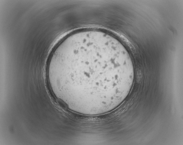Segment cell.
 <instances>
[{
  "instance_id": "obj_1",
  "label": "cell",
  "mask_w": 183,
  "mask_h": 145,
  "mask_svg": "<svg viewBox=\"0 0 183 145\" xmlns=\"http://www.w3.org/2000/svg\"><path fill=\"white\" fill-rule=\"evenodd\" d=\"M127 69V60L116 49L102 39L88 38L59 51L52 73L65 100L92 110L109 105L124 94L127 78L109 74Z\"/></svg>"
}]
</instances>
